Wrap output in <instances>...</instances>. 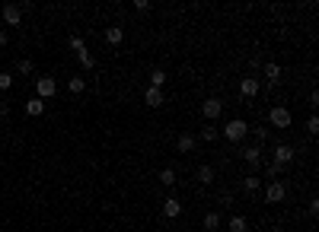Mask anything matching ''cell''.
<instances>
[{"instance_id":"6da1fadb","label":"cell","mask_w":319,"mask_h":232,"mask_svg":"<svg viewBox=\"0 0 319 232\" xmlns=\"http://www.w3.org/2000/svg\"><path fill=\"white\" fill-rule=\"evenodd\" d=\"M223 137H227L230 143H243L246 137H249V124L243 121V118H233V121L223 124Z\"/></svg>"},{"instance_id":"7a4b0ae2","label":"cell","mask_w":319,"mask_h":232,"mask_svg":"<svg viewBox=\"0 0 319 232\" xmlns=\"http://www.w3.org/2000/svg\"><path fill=\"white\" fill-rule=\"evenodd\" d=\"M55 96H58V83H55V76H39V80H36V99L48 102V99H55Z\"/></svg>"},{"instance_id":"3957f363","label":"cell","mask_w":319,"mask_h":232,"mask_svg":"<svg viewBox=\"0 0 319 232\" xmlns=\"http://www.w3.org/2000/svg\"><path fill=\"white\" fill-rule=\"evenodd\" d=\"M290 121H294V115H290L284 105H274L271 111H268V124H274L278 131H284V127H290Z\"/></svg>"},{"instance_id":"277c9868","label":"cell","mask_w":319,"mask_h":232,"mask_svg":"<svg viewBox=\"0 0 319 232\" xmlns=\"http://www.w3.org/2000/svg\"><path fill=\"white\" fill-rule=\"evenodd\" d=\"M284 197H287V185H284V182H271L268 188H265L262 201H265V204H281Z\"/></svg>"},{"instance_id":"5b68a950","label":"cell","mask_w":319,"mask_h":232,"mask_svg":"<svg viewBox=\"0 0 319 232\" xmlns=\"http://www.w3.org/2000/svg\"><path fill=\"white\" fill-rule=\"evenodd\" d=\"M297 156V147L294 143H274V162H281V166H290Z\"/></svg>"},{"instance_id":"8992f818","label":"cell","mask_w":319,"mask_h":232,"mask_svg":"<svg viewBox=\"0 0 319 232\" xmlns=\"http://www.w3.org/2000/svg\"><path fill=\"white\" fill-rule=\"evenodd\" d=\"M0 16H4V22H7V25L20 29V22H23V10H20L16 3H4V10H0Z\"/></svg>"},{"instance_id":"52a82bcc","label":"cell","mask_w":319,"mask_h":232,"mask_svg":"<svg viewBox=\"0 0 319 232\" xmlns=\"http://www.w3.org/2000/svg\"><path fill=\"white\" fill-rule=\"evenodd\" d=\"M220 115H223V102H220V99H204L201 118H208V121H217Z\"/></svg>"},{"instance_id":"ba28073f","label":"cell","mask_w":319,"mask_h":232,"mask_svg":"<svg viewBox=\"0 0 319 232\" xmlns=\"http://www.w3.org/2000/svg\"><path fill=\"white\" fill-rule=\"evenodd\" d=\"M163 217H166V220H179V217H182V201H179V197H166V201H163Z\"/></svg>"},{"instance_id":"9c48e42d","label":"cell","mask_w":319,"mask_h":232,"mask_svg":"<svg viewBox=\"0 0 319 232\" xmlns=\"http://www.w3.org/2000/svg\"><path fill=\"white\" fill-rule=\"evenodd\" d=\"M144 102H147V108H163L166 96H163V89H157V86H147V92H144Z\"/></svg>"},{"instance_id":"30bf717a","label":"cell","mask_w":319,"mask_h":232,"mask_svg":"<svg viewBox=\"0 0 319 232\" xmlns=\"http://www.w3.org/2000/svg\"><path fill=\"white\" fill-rule=\"evenodd\" d=\"M198 147V137L195 134H179V140H176V150L179 153H192Z\"/></svg>"},{"instance_id":"8fae6325","label":"cell","mask_w":319,"mask_h":232,"mask_svg":"<svg viewBox=\"0 0 319 232\" xmlns=\"http://www.w3.org/2000/svg\"><path fill=\"white\" fill-rule=\"evenodd\" d=\"M239 92H243V99H255L258 96V80L255 76H246V80L239 83Z\"/></svg>"},{"instance_id":"7c38bea8","label":"cell","mask_w":319,"mask_h":232,"mask_svg":"<svg viewBox=\"0 0 319 232\" xmlns=\"http://www.w3.org/2000/svg\"><path fill=\"white\" fill-rule=\"evenodd\" d=\"M204 229H208V232H217L220 229V223H223V213L220 210H211V213H204Z\"/></svg>"},{"instance_id":"4fadbf2b","label":"cell","mask_w":319,"mask_h":232,"mask_svg":"<svg viewBox=\"0 0 319 232\" xmlns=\"http://www.w3.org/2000/svg\"><path fill=\"white\" fill-rule=\"evenodd\" d=\"M122 41H125V32H122V25H109V29H106V45L118 48Z\"/></svg>"},{"instance_id":"5bb4252c","label":"cell","mask_w":319,"mask_h":232,"mask_svg":"<svg viewBox=\"0 0 319 232\" xmlns=\"http://www.w3.org/2000/svg\"><path fill=\"white\" fill-rule=\"evenodd\" d=\"M227 229H230V232H249V220L239 217V213H233V217L227 220Z\"/></svg>"},{"instance_id":"9a60e30c","label":"cell","mask_w":319,"mask_h":232,"mask_svg":"<svg viewBox=\"0 0 319 232\" xmlns=\"http://www.w3.org/2000/svg\"><path fill=\"white\" fill-rule=\"evenodd\" d=\"M262 73H265V80H268V86H278V80H281L278 64H262Z\"/></svg>"},{"instance_id":"2e32d148","label":"cell","mask_w":319,"mask_h":232,"mask_svg":"<svg viewBox=\"0 0 319 232\" xmlns=\"http://www.w3.org/2000/svg\"><path fill=\"white\" fill-rule=\"evenodd\" d=\"M243 159L255 169V166H258V159H262V147H258V143H255V147H243Z\"/></svg>"},{"instance_id":"e0dca14e","label":"cell","mask_w":319,"mask_h":232,"mask_svg":"<svg viewBox=\"0 0 319 232\" xmlns=\"http://www.w3.org/2000/svg\"><path fill=\"white\" fill-rule=\"evenodd\" d=\"M77 61H80V67H83V70H93V67H96V57H93V51H90V48L77 51Z\"/></svg>"},{"instance_id":"ac0fdd59","label":"cell","mask_w":319,"mask_h":232,"mask_svg":"<svg viewBox=\"0 0 319 232\" xmlns=\"http://www.w3.org/2000/svg\"><path fill=\"white\" fill-rule=\"evenodd\" d=\"M243 191H246V194H258V191H262V182H258V175H252V172H249L246 182H243Z\"/></svg>"},{"instance_id":"d6986e66","label":"cell","mask_w":319,"mask_h":232,"mask_svg":"<svg viewBox=\"0 0 319 232\" xmlns=\"http://www.w3.org/2000/svg\"><path fill=\"white\" fill-rule=\"evenodd\" d=\"M26 115H32V118L45 115V102H42V99H29V102H26Z\"/></svg>"},{"instance_id":"ffe728a7","label":"cell","mask_w":319,"mask_h":232,"mask_svg":"<svg viewBox=\"0 0 319 232\" xmlns=\"http://www.w3.org/2000/svg\"><path fill=\"white\" fill-rule=\"evenodd\" d=\"M217 137H220V131H217V127H214V124H204V127H201V134H198V140H204V143H214Z\"/></svg>"},{"instance_id":"44dd1931","label":"cell","mask_w":319,"mask_h":232,"mask_svg":"<svg viewBox=\"0 0 319 232\" xmlns=\"http://www.w3.org/2000/svg\"><path fill=\"white\" fill-rule=\"evenodd\" d=\"M198 182H201V185H214V169L211 166H198Z\"/></svg>"},{"instance_id":"7402d4cb","label":"cell","mask_w":319,"mask_h":232,"mask_svg":"<svg viewBox=\"0 0 319 232\" xmlns=\"http://www.w3.org/2000/svg\"><path fill=\"white\" fill-rule=\"evenodd\" d=\"M163 83H166V70L153 67V70H150V86H157V89H163Z\"/></svg>"},{"instance_id":"603a6c76","label":"cell","mask_w":319,"mask_h":232,"mask_svg":"<svg viewBox=\"0 0 319 232\" xmlns=\"http://www.w3.org/2000/svg\"><path fill=\"white\" fill-rule=\"evenodd\" d=\"M67 89H71L74 96H80V92H86V83H83V76H71V83H67Z\"/></svg>"},{"instance_id":"cb8c5ba5","label":"cell","mask_w":319,"mask_h":232,"mask_svg":"<svg viewBox=\"0 0 319 232\" xmlns=\"http://www.w3.org/2000/svg\"><path fill=\"white\" fill-rule=\"evenodd\" d=\"M217 201H220V207H223V210H230V207L236 204V197H233V191H220V194H217Z\"/></svg>"},{"instance_id":"d4e9b609","label":"cell","mask_w":319,"mask_h":232,"mask_svg":"<svg viewBox=\"0 0 319 232\" xmlns=\"http://www.w3.org/2000/svg\"><path fill=\"white\" fill-rule=\"evenodd\" d=\"M160 182L166 188H172V185H176V169H160Z\"/></svg>"},{"instance_id":"484cf974","label":"cell","mask_w":319,"mask_h":232,"mask_svg":"<svg viewBox=\"0 0 319 232\" xmlns=\"http://www.w3.org/2000/svg\"><path fill=\"white\" fill-rule=\"evenodd\" d=\"M32 70H36V64H32V61H26V57H23V61H16V73H20V76H29Z\"/></svg>"},{"instance_id":"4316f807","label":"cell","mask_w":319,"mask_h":232,"mask_svg":"<svg viewBox=\"0 0 319 232\" xmlns=\"http://www.w3.org/2000/svg\"><path fill=\"white\" fill-rule=\"evenodd\" d=\"M265 172L271 175V182H278V175H281V172H287V166H281V162H274V159H271V166L265 169Z\"/></svg>"},{"instance_id":"83f0119b","label":"cell","mask_w":319,"mask_h":232,"mask_svg":"<svg viewBox=\"0 0 319 232\" xmlns=\"http://www.w3.org/2000/svg\"><path fill=\"white\" fill-rule=\"evenodd\" d=\"M10 89H13V73L4 70V73H0V92H10Z\"/></svg>"},{"instance_id":"f1b7e54d","label":"cell","mask_w":319,"mask_h":232,"mask_svg":"<svg viewBox=\"0 0 319 232\" xmlns=\"http://www.w3.org/2000/svg\"><path fill=\"white\" fill-rule=\"evenodd\" d=\"M306 134H309V137H316V134H319V118H316V115H309V118H306Z\"/></svg>"},{"instance_id":"f546056e","label":"cell","mask_w":319,"mask_h":232,"mask_svg":"<svg viewBox=\"0 0 319 232\" xmlns=\"http://www.w3.org/2000/svg\"><path fill=\"white\" fill-rule=\"evenodd\" d=\"M83 48H86V41L80 35H71V51H74V54H77V51H83Z\"/></svg>"},{"instance_id":"4dcf8cb0","label":"cell","mask_w":319,"mask_h":232,"mask_svg":"<svg viewBox=\"0 0 319 232\" xmlns=\"http://www.w3.org/2000/svg\"><path fill=\"white\" fill-rule=\"evenodd\" d=\"M252 134H255V140H262V143H265V140H268V127H255V131H252Z\"/></svg>"},{"instance_id":"1f68e13d","label":"cell","mask_w":319,"mask_h":232,"mask_svg":"<svg viewBox=\"0 0 319 232\" xmlns=\"http://www.w3.org/2000/svg\"><path fill=\"white\" fill-rule=\"evenodd\" d=\"M134 10H141V13L150 10V0H134Z\"/></svg>"},{"instance_id":"d6a6232c","label":"cell","mask_w":319,"mask_h":232,"mask_svg":"<svg viewBox=\"0 0 319 232\" xmlns=\"http://www.w3.org/2000/svg\"><path fill=\"white\" fill-rule=\"evenodd\" d=\"M309 217H319V201H316V197L309 201Z\"/></svg>"},{"instance_id":"836d02e7","label":"cell","mask_w":319,"mask_h":232,"mask_svg":"<svg viewBox=\"0 0 319 232\" xmlns=\"http://www.w3.org/2000/svg\"><path fill=\"white\" fill-rule=\"evenodd\" d=\"M249 70H262V61H258V57H249Z\"/></svg>"},{"instance_id":"e575fe53","label":"cell","mask_w":319,"mask_h":232,"mask_svg":"<svg viewBox=\"0 0 319 232\" xmlns=\"http://www.w3.org/2000/svg\"><path fill=\"white\" fill-rule=\"evenodd\" d=\"M7 45H10V35H7V32L0 29V48H7Z\"/></svg>"},{"instance_id":"d590c367","label":"cell","mask_w":319,"mask_h":232,"mask_svg":"<svg viewBox=\"0 0 319 232\" xmlns=\"http://www.w3.org/2000/svg\"><path fill=\"white\" fill-rule=\"evenodd\" d=\"M10 115V105H7V102H0V118H7Z\"/></svg>"}]
</instances>
